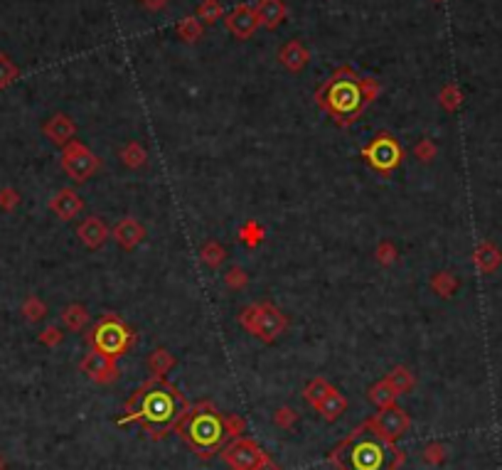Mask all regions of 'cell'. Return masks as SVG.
Wrapping results in <instances>:
<instances>
[{"label": "cell", "mask_w": 502, "mask_h": 470, "mask_svg": "<svg viewBox=\"0 0 502 470\" xmlns=\"http://www.w3.org/2000/svg\"><path fill=\"white\" fill-rule=\"evenodd\" d=\"M188 409L190 404L185 402L183 394L165 379L156 377L141 384L131 394V399L126 402V414L119 419V426L138 421L146 429V434H151V439H163L180 424Z\"/></svg>", "instance_id": "obj_1"}, {"label": "cell", "mask_w": 502, "mask_h": 470, "mask_svg": "<svg viewBox=\"0 0 502 470\" xmlns=\"http://www.w3.org/2000/svg\"><path fill=\"white\" fill-rule=\"evenodd\" d=\"M247 424H244L242 416H222L212 404L202 402L195 409H188V414L180 419V424L175 426V431L180 434L192 451L207 461L210 456H215L217 451L224 446L227 439H239L244 434Z\"/></svg>", "instance_id": "obj_2"}, {"label": "cell", "mask_w": 502, "mask_h": 470, "mask_svg": "<svg viewBox=\"0 0 502 470\" xmlns=\"http://www.w3.org/2000/svg\"><path fill=\"white\" fill-rule=\"evenodd\" d=\"M330 461L340 470H397L404 456L394 443L384 441L370 426L362 424L330 453Z\"/></svg>", "instance_id": "obj_3"}, {"label": "cell", "mask_w": 502, "mask_h": 470, "mask_svg": "<svg viewBox=\"0 0 502 470\" xmlns=\"http://www.w3.org/2000/svg\"><path fill=\"white\" fill-rule=\"evenodd\" d=\"M379 87L372 79H357L352 72L343 69L318 92V104L340 126H347L365 111L370 101H375Z\"/></svg>", "instance_id": "obj_4"}, {"label": "cell", "mask_w": 502, "mask_h": 470, "mask_svg": "<svg viewBox=\"0 0 502 470\" xmlns=\"http://www.w3.org/2000/svg\"><path fill=\"white\" fill-rule=\"evenodd\" d=\"M87 343L92 345V350H99L116 360V357H121L131 347L133 335L119 315L109 313L92 328V333L87 335Z\"/></svg>", "instance_id": "obj_5"}, {"label": "cell", "mask_w": 502, "mask_h": 470, "mask_svg": "<svg viewBox=\"0 0 502 470\" xmlns=\"http://www.w3.org/2000/svg\"><path fill=\"white\" fill-rule=\"evenodd\" d=\"M239 323L244 325V330L251 335H256L264 343H274L276 338L288 328V320L279 308L271 303H256V306H247L239 315Z\"/></svg>", "instance_id": "obj_6"}, {"label": "cell", "mask_w": 502, "mask_h": 470, "mask_svg": "<svg viewBox=\"0 0 502 470\" xmlns=\"http://www.w3.org/2000/svg\"><path fill=\"white\" fill-rule=\"evenodd\" d=\"M362 158L377 170V173H392L402 165L404 151L399 146V141L389 133H379L377 138H372L370 146L362 148Z\"/></svg>", "instance_id": "obj_7"}, {"label": "cell", "mask_w": 502, "mask_h": 470, "mask_svg": "<svg viewBox=\"0 0 502 470\" xmlns=\"http://www.w3.org/2000/svg\"><path fill=\"white\" fill-rule=\"evenodd\" d=\"M222 458L232 470H261L271 463V458L261 451V446L251 439H234L229 446H224Z\"/></svg>", "instance_id": "obj_8"}, {"label": "cell", "mask_w": 502, "mask_h": 470, "mask_svg": "<svg viewBox=\"0 0 502 470\" xmlns=\"http://www.w3.org/2000/svg\"><path fill=\"white\" fill-rule=\"evenodd\" d=\"M99 156L94 151H89L84 143L72 141L69 146H64L62 151V170L74 180V183H87L89 178H94V173L99 170Z\"/></svg>", "instance_id": "obj_9"}, {"label": "cell", "mask_w": 502, "mask_h": 470, "mask_svg": "<svg viewBox=\"0 0 502 470\" xmlns=\"http://www.w3.org/2000/svg\"><path fill=\"white\" fill-rule=\"evenodd\" d=\"M377 436H382L384 441L394 443L397 439H402L404 434L411 429V419L404 409L399 407H389V409H382L377 416H372L370 421H365Z\"/></svg>", "instance_id": "obj_10"}, {"label": "cell", "mask_w": 502, "mask_h": 470, "mask_svg": "<svg viewBox=\"0 0 502 470\" xmlns=\"http://www.w3.org/2000/svg\"><path fill=\"white\" fill-rule=\"evenodd\" d=\"M79 370L96 384H109L119 377L116 360L109 355H104V352H99V350H92L89 355H84V360L79 362Z\"/></svg>", "instance_id": "obj_11"}, {"label": "cell", "mask_w": 502, "mask_h": 470, "mask_svg": "<svg viewBox=\"0 0 502 470\" xmlns=\"http://www.w3.org/2000/svg\"><path fill=\"white\" fill-rule=\"evenodd\" d=\"M42 131H45V136L50 138L55 146L64 148L74 141V136H77V124H74L67 114H55L45 126H42Z\"/></svg>", "instance_id": "obj_12"}, {"label": "cell", "mask_w": 502, "mask_h": 470, "mask_svg": "<svg viewBox=\"0 0 502 470\" xmlns=\"http://www.w3.org/2000/svg\"><path fill=\"white\" fill-rule=\"evenodd\" d=\"M227 28L232 35H237L239 40H247L254 35V30L259 28V18H256V10L247 8V5H239L232 13L227 15Z\"/></svg>", "instance_id": "obj_13"}, {"label": "cell", "mask_w": 502, "mask_h": 470, "mask_svg": "<svg viewBox=\"0 0 502 470\" xmlns=\"http://www.w3.org/2000/svg\"><path fill=\"white\" fill-rule=\"evenodd\" d=\"M50 210L55 212L60 220H74V217L79 215V212L84 210V200L79 197V192H74V190H69V188H64L57 192L55 197L50 200Z\"/></svg>", "instance_id": "obj_14"}, {"label": "cell", "mask_w": 502, "mask_h": 470, "mask_svg": "<svg viewBox=\"0 0 502 470\" xmlns=\"http://www.w3.org/2000/svg\"><path fill=\"white\" fill-rule=\"evenodd\" d=\"M77 234L84 242V247L94 251V249H101L106 244V239H109V227H106L101 217H87V220L79 224Z\"/></svg>", "instance_id": "obj_15"}, {"label": "cell", "mask_w": 502, "mask_h": 470, "mask_svg": "<svg viewBox=\"0 0 502 470\" xmlns=\"http://www.w3.org/2000/svg\"><path fill=\"white\" fill-rule=\"evenodd\" d=\"M114 239L126 251H133L146 239V229H143V224L138 220H133V217H124V220L114 227Z\"/></svg>", "instance_id": "obj_16"}, {"label": "cell", "mask_w": 502, "mask_h": 470, "mask_svg": "<svg viewBox=\"0 0 502 470\" xmlns=\"http://www.w3.org/2000/svg\"><path fill=\"white\" fill-rule=\"evenodd\" d=\"M315 409H318V414L323 416L325 421H338L347 411V399L333 387L318 404H315Z\"/></svg>", "instance_id": "obj_17"}, {"label": "cell", "mask_w": 502, "mask_h": 470, "mask_svg": "<svg viewBox=\"0 0 502 470\" xmlns=\"http://www.w3.org/2000/svg\"><path fill=\"white\" fill-rule=\"evenodd\" d=\"M283 15H286V8H283L281 0H261L259 8H256L259 25H266V28H276L283 20Z\"/></svg>", "instance_id": "obj_18"}, {"label": "cell", "mask_w": 502, "mask_h": 470, "mask_svg": "<svg viewBox=\"0 0 502 470\" xmlns=\"http://www.w3.org/2000/svg\"><path fill=\"white\" fill-rule=\"evenodd\" d=\"M397 397L399 394L394 392V387L389 384V379H382V382H377L375 387L367 392V399H370L375 407L379 409H389V407H394V402H397Z\"/></svg>", "instance_id": "obj_19"}, {"label": "cell", "mask_w": 502, "mask_h": 470, "mask_svg": "<svg viewBox=\"0 0 502 470\" xmlns=\"http://www.w3.org/2000/svg\"><path fill=\"white\" fill-rule=\"evenodd\" d=\"M173 367H175V357L170 355L165 347H156V350L148 355V370L153 372V377L165 379V375H168Z\"/></svg>", "instance_id": "obj_20"}, {"label": "cell", "mask_w": 502, "mask_h": 470, "mask_svg": "<svg viewBox=\"0 0 502 470\" xmlns=\"http://www.w3.org/2000/svg\"><path fill=\"white\" fill-rule=\"evenodd\" d=\"M279 60L286 64L291 72H298V69H303V64L308 62V50L301 45V42H288V45L281 50Z\"/></svg>", "instance_id": "obj_21"}, {"label": "cell", "mask_w": 502, "mask_h": 470, "mask_svg": "<svg viewBox=\"0 0 502 470\" xmlns=\"http://www.w3.org/2000/svg\"><path fill=\"white\" fill-rule=\"evenodd\" d=\"M89 311L82 306V303H72V306H67L62 311V323L67 325L72 333H79V330H84L87 328V323H89Z\"/></svg>", "instance_id": "obj_22"}, {"label": "cell", "mask_w": 502, "mask_h": 470, "mask_svg": "<svg viewBox=\"0 0 502 470\" xmlns=\"http://www.w3.org/2000/svg\"><path fill=\"white\" fill-rule=\"evenodd\" d=\"M500 261H502V256L493 244H480L478 251H475V266H478L480 271H485V274L498 269Z\"/></svg>", "instance_id": "obj_23"}, {"label": "cell", "mask_w": 502, "mask_h": 470, "mask_svg": "<svg viewBox=\"0 0 502 470\" xmlns=\"http://www.w3.org/2000/svg\"><path fill=\"white\" fill-rule=\"evenodd\" d=\"M389 384L394 387V392L397 394H407L414 389V384H416V377H414V372L409 370V367H394L392 372H389Z\"/></svg>", "instance_id": "obj_24"}, {"label": "cell", "mask_w": 502, "mask_h": 470, "mask_svg": "<svg viewBox=\"0 0 502 470\" xmlns=\"http://www.w3.org/2000/svg\"><path fill=\"white\" fill-rule=\"evenodd\" d=\"M121 160H124V165L126 168H133V170H138V168H143V165L148 163V153H146V148L141 146V143H128V146L121 148Z\"/></svg>", "instance_id": "obj_25"}, {"label": "cell", "mask_w": 502, "mask_h": 470, "mask_svg": "<svg viewBox=\"0 0 502 470\" xmlns=\"http://www.w3.org/2000/svg\"><path fill=\"white\" fill-rule=\"evenodd\" d=\"M200 256H202V261H205V266H210V269H220L222 261L227 259V251H224L220 242H207L205 247H202Z\"/></svg>", "instance_id": "obj_26"}, {"label": "cell", "mask_w": 502, "mask_h": 470, "mask_svg": "<svg viewBox=\"0 0 502 470\" xmlns=\"http://www.w3.org/2000/svg\"><path fill=\"white\" fill-rule=\"evenodd\" d=\"M431 288H434L436 293H439L441 298H451L453 291L458 288V281L453 274H446V271H441V274H436L434 279H431Z\"/></svg>", "instance_id": "obj_27"}, {"label": "cell", "mask_w": 502, "mask_h": 470, "mask_svg": "<svg viewBox=\"0 0 502 470\" xmlns=\"http://www.w3.org/2000/svg\"><path fill=\"white\" fill-rule=\"evenodd\" d=\"M333 389V384H328V379H323V377H315L311 384L306 387V392H303V397H306V402L311 404V407H315V404L320 402V399L325 397V394Z\"/></svg>", "instance_id": "obj_28"}, {"label": "cell", "mask_w": 502, "mask_h": 470, "mask_svg": "<svg viewBox=\"0 0 502 470\" xmlns=\"http://www.w3.org/2000/svg\"><path fill=\"white\" fill-rule=\"evenodd\" d=\"M239 239H242L247 247H259V244L264 242V229H261L259 222H247L239 229Z\"/></svg>", "instance_id": "obj_29"}, {"label": "cell", "mask_w": 502, "mask_h": 470, "mask_svg": "<svg viewBox=\"0 0 502 470\" xmlns=\"http://www.w3.org/2000/svg\"><path fill=\"white\" fill-rule=\"evenodd\" d=\"M23 315L30 320V323H37V320H42L47 315V306L45 301H40L37 296H30L28 301L23 303Z\"/></svg>", "instance_id": "obj_30"}, {"label": "cell", "mask_w": 502, "mask_h": 470, "mask_svg": "<svg viewBox=\"0 0 502 470\" xmlns=\"http://www.w3.org/2000/svg\"><path fill=\"white\" fill-rule=\"evenodd\" d=\"M224 283H227L229 288H234V291H242V288H247L249 276L242 266H232V269L224 274Z\"/></svg>", "instance_id": "obj_31"}, {"label": "cell", "mask_w": 502, "mask_h": 470, "mask_svg": "<svg viewBox=\"0 0 502 470\" xmlns=\"http://www.w3.org/2000/svg\"><path fill=\"white\" fill-rule=\"evenodd\" d=\"M436 153H439V148H436V143L429 141V138H421V141L414 146V156L419 158L421 163H429V160H434Z\"/></svg>", "instance_id": "obj_32"}, {"label": "cell", "mask_w": 502, "mask_h": 470, "mask_svg": "<svg viewBox=\"0 0 502 470\" xmlns=\"http://www.w3.org/2000/svg\"><path fill=\"white\" fill-rule=\"evenodd\" d=\"M274 424L279 426V429H291V426L298 424V411L291 407H281L274 414Z\"/></svg>", "instance_id": "obj_33"}, {"label": "cell", "mask_w": 502, "mask_h": 470, "mask_svg": "<svg viewBox=\"0 0 502 470\" xmlns=\"http://www.w3.org/2000/svg\"><path fill=\"white\" fill-rule=\"evenodd\" d=\"M443 458H446V446L443 443H429L424 448V461L429 466H439V463H443Z\"/></svg>", "instance_id": "obj_34"}, {"label": "cell", "mask_w": 502, "mask_h": 470, "mask_svg": "<svg viewBox=\"0 0 502 470\" xmlns=\"http://www.w3.org/2000/svg\"><path fill=\"white\" fill-rule=\"evenodd\" d=\"M441 106L443 109H448V111H456L458 106H461V92H458V87H446L441 92Z\"/></svg>", "instance_id": "obj_35"}, {"label": "cell", "mask_w": 502, "mask_h": 470, "mask_svg": "<svg viewBox=\"0 0 502 470\" xmlns=\"http://www.w3.org/2000/svg\"><path fill=\"white\" fill-rule=\"evenodd\" d=\"M375 256H377V261L382 266H389V264H394V261H397V247H394L392 242H382L377 247Z\"/></svg>", "instance_id": "obj_36"}, {"label": "cell", "mask_w": 502, "mask_h": 470, "mask_svg": "<svg viewBox=\"0 0 502 470\" xmlns=\"http://www.w3.org/2000/svg\"><path fill=\"white\" fill-rule=\"evenodd\" d=\"M18 77V69H15V64L8 60L5 55H0V89L8 87L13 79Z\"/></svg>", "instance_id": "obj_37"}, {"label": "cell", "mask_w": 502, "mask_h": 470, "mask_svg": "<svg viewBox=\"0 0 502 470\" xmlns=\"http://www.w3.org/2000/svg\"><path fill=\"white\" fill-rule=\"evenodd\" d=\"M62 340H64V335H62V330L57 328V325H47V328L42 330V335H40V343H42V345H47V347L60 345Z\"/></svg>", "instance_id": "obj_38"}, {"label": "cell", "mask_w": 502, "mask_h": 470, "mask_svg": "<svg viewBox=\"0 0 502 470\" xmlns=\"http://www.w3.org/2000/svg\"><path fill=\"white\" fill-rule=\"evenodd\" d=\"M18 202H20V195L13 188H3V190H0V207H3L5 212L15 210V207H18Z\"/></svg>", "instance_id": "obj_39"}, {"label": "cell", "mask_w": 502, "mask_h": 470, "mask_svg": "<svg viewBox=\"0 0 502 470\" xmlns=\"http://www.w3.org/2000/svg\"><path fill=\"white\" fill-rule=\"evenodd\" d=\"M220 15H222V8H220V3H215V0H207V3L200 8V18L205 20V23H215Z\"/></svg>", "instance_id": "obj_40"}, {"label": "cell", "mask_w": 502, "mask_h": 470, "mask_svg": "<svg viewBox=\"0 0 502 470\" xmlns=\"http://www.w3.org/2000/svg\"><path fill=\"white\" fill-rule=\"evenodd\" d=\"M180 35L185 37V40H197V37H200V23H197V20H192V18H188V20H183V23H180Z\"/></svg>", "instance_id": "obj_41"}, {"label": "cell", "mask_w": 502, "mask_h": 470, "mask_svg": "<svg viewBox=\"0 0 502 470\" xmlns=\"http://www.w3.org/2000/svg\"><path fill=\"white\" fill-rule=\"evenodd\" d=\"M143 3H146V8H151V10H160L168 0H143Z\"/></svg>", "instance_id": "obj_42"}, {"label": "cell", "mask_w": 502, "mask_h": 470, "mask_svg": "<svg viewBox=\"0 0 502 470\" xmlns=\"http://www.w3.org/2000/svg\"><path fill=\"white\" fill-rule=\"evenodd\" d=\"M261 470H281L279 466H274V463H269V466H266V468H261Z\"/></svg>", "instance_id": "obj_43"}, {"label": "cell", "mask_w": 502, "mask_h": 470, "mask_svg": "<svg viewBox=\"0 0 502 470\" xmlns=\"http://www.w3.org/2000/svg\"><path fill=\"white\" fill-rule=\"evenodd\" d=\"M5 468V463H3V458H0V470H3Z\"/></svg>", "instance_id": "obj_44"}]
</instances>
